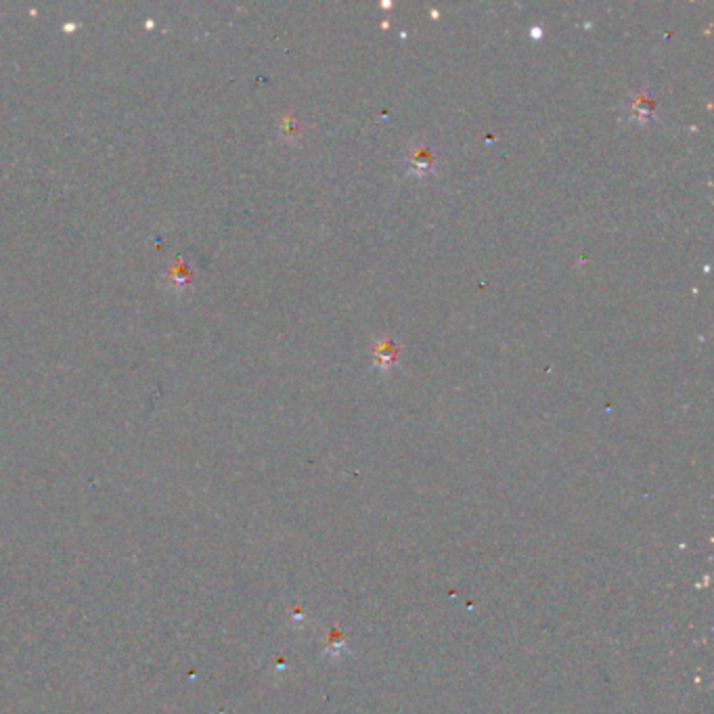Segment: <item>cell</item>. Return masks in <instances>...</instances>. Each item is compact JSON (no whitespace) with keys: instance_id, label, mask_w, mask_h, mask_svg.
<instances>
[{"instance_id":"obj_1","label":"cell","mask_w":714,"mask_h":714,"mask_svg":"<svg viewBox=\"0 0 714 714\" xmlns=\"http://www.w3.org/2000/svg\"><path fill=\"white\" fill-rule=\"evenodd\" d=\"M411 173L413 174H430L432 173V152H427L425 147L411 149Z\"/></svg>"},{"instance_id":"obj_2","label":"cell","mask_w":714,"mask_h":714,"mask_svg":"<svg viewBox=\"0 0 714 714\" xmlns=\"http://www.w3.org/2000/svg\"><path fill=\"white\" fill-rule=\"evenodd\" d=\"M373 354H375V365L382 367L383 371H388V367H392V362L398 359V346L394 344V341L383 340L375 346Z\"/></svg>"}]
</instances>
